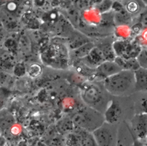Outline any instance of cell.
<instances>
[{
	"instance_id": "obj_8",
	"label": "cell",
	"mask_w": 147,
	"mask_h": 146,
	"mask_svg": "<svg viewBox=\"0 0 147 146\" xmlns=\"http://www.w3.org/2000/svg\"><path fill=\"white\" fill-rule=\"evenodd\" d=\"M131 124L134 133L138 138L147 136V114L138 113L133 119Z\"/></svg>"
},
{
	"instance_id": "obj_11",
	"label": "cell",
	"mask_w": 147,
	"mask_h": 146,
	"mask_svg": "<svg viewBox=\"0 0 147 146\" xmlns=\"http://www.w3.org/2000/svg\"><path fill=\"white\" fill-rule=\"evenodd\" d=\"M114 61L122 70H130L134 72L140 68L136 58H125L116 56Z\"/></svg>"
},
{
	"instance_id": "obj_3",
	"label": "cell",
	"mask_w": 147,
	"mask_h": 146,
	"mask_svg": "<svg viewBox=\"0 0 147 146\" xmlns=\"http://www.w3.org/2000/svg\"><path fill=\"white\" fill-rule=\"evenodd\" d=\"M80 95L86 106L103 114L109 102L106 101L103 90L96 83L86 81L80 86Z\"/></svg>"
},
{
	"instance_id": "obj_15",
	"label": "cell",
	"mask_w": 147,
	"mask_h": 146,
	"mask_svg": "<svg viewBox=\"0 0 147 146\" xmlns=\"http://www.w3.org/2000/svg\"><path fill=\"white\" fill-rule=\"evenodd\" d=\"M95 46V44L90 41L82 46L72 50V56L74 59L78 60H82L83 58L86 57L90 52V51L92 49V48Z\"/></svg>"
},
{
	"instance_id": "obj_4",
	"label": "cell",
	"mask_w": 147,
	"mask_h": 146,
	"mask_svg": "<svg viewBox=\"0 0 147 146\" xmlns=\"http://www.w3.org/2000/svg\"><path fill=\"white\" fill-rule=\"evenodd\" d=\"M117 124L104 122L92 134L98 146H116L118 128Z\"/></svg>"
},
{
	"instance_id": "obj_12",
	"label": "cell",
	"mask_w": 147,
	"mask_h": 146,
	"mask_svg": "<svg viewBox=\"0 0 147 146\" xmlns=\"http://www.w3.org/2000/svg\"><path fill=\"white\" fill-rule=\"evenodd\" d=\"M76 135L80 146H98L91 132L75 128Z\"/></svg>"
},
{
	"instance_id": "obj_14",
	"label": "cell",
	"mask_w": 147,
	"mask_h": 146,
	"mask_svg": "<svg viewBox=\"0 0 147 146\" xmlns=\"http://www.w3.org/2000/svg\"><path fill=\"white\" fill-rule=\"evenodd\" d=\"M85 34H83L81 32L78 31H74V34L71 38L70 41V48H71V50H74L82 45L90 42V40Z\"/></svg>"
},
{
	"instance_id": "obj_9",
	"label": "cell",
	"mask_w": 147,
	"mask_h": 146,
	"mask_svg": "<svg viewBox=\"0 0 147 146\" xmlns=\"http://www.w3.org/2000/svg\"><path fill=\"white\" fill-rule=\"evenodd\" d=\"M80 60L83 64L93 69L106 61L102 52L95 45L86 57Z\"/></svg>"
},
{
	"instance_id": "obj_18",
	"label": "cell",
	"mask_w": 147,
	"mask_h": 146,
	"mask_svg": "<svg viewBox=\"0 0 147 146\" xmlns=\"http://www.w3.org/2000/svg\"><path fill=\"white\" fill-rule=\"evenodd\" d=\"M125 3L122 4L126 10L132 15V14L140 13L141 11V5L140 4L138 1H123Z\"/></svg>"
},
{
	"instance_id": "obj_22",
	"label": "cell",
	"mask_w": 147,
	"mask_h": 146,
	"mask_svg": "<svg viewBox=\"0 0 147 146\" xmlns=\"http://www.w3.org/2000/svg\"><path fill=\"white\" fill-rule=\"evenodd\" d=\"M40 66H38L37 65L36 70H34V65L32 66L30 68V69H29V73L31 76H37L38 74H40Z\"/></svg>"
},
{
	"instance_id": "obj_13",
	"label": "cell",
	"mask_w": 147,
	"mask_h": 146,
	"mask_svg": "<svg viewBox=\"0 0 147 146\" xmlns=\"http://www.w3.org/2000/svg\"><path fill=\"white\" fill-rule=\"evenodd\" d=\"M114 22L118 26L127 25L132 21L131 15L123 7L117 11L114 12Z\"/></svg>"
},
{
	"instance_id": "obj_7",
	"label": "cell",
	"mask_w": 147,
	"mask_h": 146,
	"mask_svg": "<svg viewBox=\"0 0 147 146\" xmlns=\"http://www.w3.org/2000/svg\"><path fill=\"white\" fill-rule=\"evenodd\" d=\"M122 110L119 104L114 100H111L109 102L103 113L105 121L117 124L122 116Z\"/></svg>"
},
{
	"instance_id": "obj_21",
	"label": "cell",
	"mask_w": 147,
	"mask_h": 146,
	"mask_svg": "<svg viewBox=\"0 0 147 146\" xmlns=\"http://www.w3.org/2000/svg\"><path fill=\"white\" fill-rule=\"evenodd\" d=\"M138 23L144 29H147V7H144L139 13Z\"/></svg>"
},
{
	"instance_id": "obj_6",
	"label": "cell",
	"mask_w": 147,
	"mask_h": 146,
	"mask_svg": "<svg viewBox=\"0 0 147 146\" xmlns=\"http://www.w3.org/2000/svg\"><path fill=\"white\" fill-rule=\"evenodd\" d=\"M121 70V69L114 61H105L95 69L93 76L94 78L103 80Z\"/></svg>"
},
{
	"instance_id": "obj_10",
	"label": "cell",
	"mask_w": 147,
	"mask_h": 146,
	"mask_svg": "<svg viewBox=\"0 0 147 146\" xmlns=\"http://www.w3.org/2000/svg\"><path fill=\"white\" fill-rule=\"evenodd\" d=\"M135 77V91L147 92V69L140 68L134 72Z\"/></svg>"
},
{
	"instance_id": "obj_20",
	"label": "cell",
	"mask_w": 147,
	"mask_h": 146,
	"mask_svg": "<svg viewBox=\"0 0 147 146\" xmlns=\"http://www.w3.org/2000/svg\"><path fill=\"white\" fill-rule=\"evenodd\" d=\"M144 94L137 102V108L139 113L147 114V92H143Z\"/></svg>"
},
{
	"instance_id": "obj_1",
	"label": "cell",
	"mask_w": 147,
	"mask_h": 146,
	"mask_svg": "<svg viewBox=\"0 0 147 146\" xmlns=\"http://www.w3.org/2000/svg\"><path fill=\"white\" fill-rule=\"evenodd\" d=\"M106 91L114 96H123L135 91L134 72L121 70L118 73L103 80Z\"/></svg>"
},
{
	"instance_id": "obj_2",
	"label": "cell",
	"mask_w": 147,
	"mask_h": 146,
	"mask_svg": "<svg viewBox=\"0 0 147 146\" xmlns=\"http://www.w3.org/2000/svg\"><path fill=\"white\" fill-rule=\"evenodd\" d=\"M71 120L75 128L91 133L105 122L103 114L88 106L78 109Z\"/></svg>"
},
{
	"instance_id": "obj_19",
	"label": "cell",
	"mask_w": 147,
	"mask_h": 146,
	"mask_svg": "<svg viewBox=\"0 0 147 146\" xmlns=\"http://www.w3.org/2000/svg\"><path fill=\"white\" fill-rule=\"evenodd\" d=\"M136 59L140 68L147 69V46H142L141 50Z\"/></svg>"
},
{
	"instance_id": "obj_16",
	"label": "cell",
	"mask_w": 147,
	"mask_h": 146,
	"mask_svg": "<svg viewBox=\"0 0 147 146\" xmlns=\"http://www.w3.org/2000/svg\"><path fill=\"white\" fill-rule=\"evenodd\" d=\"M112 44L113 42L110 43L103 42L98 44L97 45H95L102 52L106 61H114L115 57H116L113 49Z\"/></svg>"
},
{
	"instance_id": "obj_5",
	"label": "cell",
	"mask_w": 147,
	"mask_h": 146,
	"mask_svg": "<svg viewBox=\"0 0 147 146\" xmlns=\"http://www.w3.org/2000/svg\"><path fill=\"white\" fill-rule=\"evenodd\" d=\"M112 45L115 56L125 58H136L142 48L136 41L124 39L116 40Z\"/></svg>"
},
{
	"instance_id": "obj_17",
	"label": "cell",
	"mask_w": 147,
	"mask_h": 146,
	"mask_svg": "<svg viewBox=\"0 0 147 146\" xmlns=\"http://www.w3.org/2000/svg\"><path fill=\"white\" fill-rule=\"evenodd\" d=\"M94 3L92 8L95 9L100 14L107 13L110 9H111L113 1H93Z\"/></svg>"
}]
</instances>
